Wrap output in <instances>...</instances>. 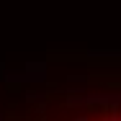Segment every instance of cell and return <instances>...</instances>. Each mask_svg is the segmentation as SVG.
Returning a JSON list of instances; mask_svg holds the SVG:
<instances>
[{
    "label": "cell",
    "instance_id": "6da1fadb",
    "mask_svg": "<svg viewBox=\"0 0 121 121\" xmlns=\"http://www.w3.org/2000/svg\"><path fill=\"white\" fill-rule=\"evenodd\" d=\"M0 121H121V80L28 95L3 111Z\"/></svg>",
    "mask_w": 121,
    "mask_h": 121
}]
</instances>
